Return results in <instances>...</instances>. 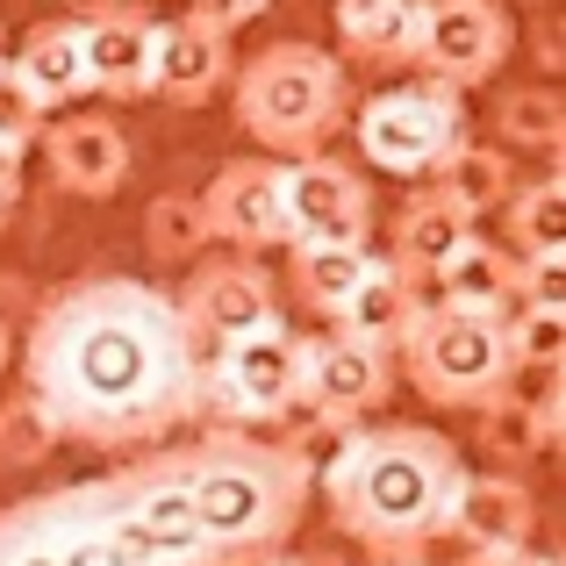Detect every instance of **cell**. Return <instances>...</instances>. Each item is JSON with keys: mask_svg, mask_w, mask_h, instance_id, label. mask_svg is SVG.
<instances>
[{"mask_svg": "<svg viewBox=\"0 0 566 566\" xmlns=\"http://www.w3.org/2000/svg\"><path fill=\"white\" fill-rule=\"evenodd\" d=\"M416 0H337V51L359 65H409Z\"/></svg>", "mask_w": 566, "mask_h": 566, "instance_id": "cell-23", "label": "cell"}, {"mask_svg": "<svg viewBox=\"0 0 566 566\" xmlns=\"http://www.w3.org/2000/svg\"><path fill=\"white\" fill-rule=\"evenodd\" d=\"M516 374H559L566 366V308H502Z\"/></svg>", "mask_w": 566, "mask_h": 566, "instance_id": "cell-29", "label": "cell"}, {"mask_svg": "<svg viewBox=\"0 0 566 566\" xmlns=\"http://www.w3.org/2000/svg\"><path fill=\"white\" fill-rule=\"evenodd\" d=\"M302 395L316 401L323 416L337 423H366L387 395H395V352L374 345V337H352V331H323L302 337Z\"/></svg>", "mask_w": 566, "mask_h": 566, "instance_id": "cell-11", "label": "cell"}, {"mask_svg": "<svg viewBox=\"0 0 566 566\" xmlns=\"http://www.w3.org/2000/svg\"><path fill=\"white\" fill-rule=\"evenodd\" d=\"M481 444H488V452H502V459H531V452H538V423H531L524 401L502 395V401H488V409H481Z\"/></svg>", "mask_w": 566, "mask_h": 566, "instance_id": "cell-31", "label": "cell"}, {"mask_svg": "<svg viewBox=\"0 0 566 566\" xmlns=\"http://www.w3.org/2000/svg\"><path fill=\"white\" fill-rule=\"evenodd\" d=\"M294 387H302V337L287 323L244 331L201 359V423L265 430L294 401Z\"/></svg>", "mask_w": 566, "mask_h": 566, "instance_id": "cell-7", "label": "cell"}, {"mask_svg": "<svg viewBox=\"0 0 566 566\" xmlns=\"http://www.w3.org/2000/svg\"><path fill=\"white\" fill-rule=\"evenodd\" d=\"M444 538H459L467 553H488V545H531L538 538V495H531V481H516V473H467Z\"/></svg>", "mask_w": 566, "mask_h": 566, "instance_id": "cell-17", "label": "cell"}, {"mask_svg": "<svg viewBox=\"0 0 566 566\" xmlns=\"http://www.w3.org/2000/svg\"><path fill=\"white\" fill-rule=\"evenodd\" d=\"M510 259H545V251H566V180L559 172H545V180H531V187H510Z\"/></svg>", "mask_w": 566, "mask_h": 566, "instance_id": "cell-24", "label": "cell"}, {"mask_svg": "<svg viewBox=\"0 0 566 566\" xmlns=\"http://www.w3.org/2000/svg\"><path fill=\"white\" fill-rule=\"evenodd\" d=\"M57 444L65 438H57L51 409H43L29 387H8V395H0V467H43Z\"/></svg>", "mask_w": 566, "mask_h": 566, "instance_id": "cell-28", "label": "cell"}, {"mask_svg": "<svg viewBox=\"0 0 566 566\" xmlns=\"http://www.w3.org/2000/svg\"><path fill=\"white\" fill-rule=\"evenodd\" d=\"M123 510L137 516V531L158 545L172 566H222V553L208 545L201 516H193L187 473H180V444H151V452H129L123 467H108Z\"/></svg>", "mask_w": 566, "mask_h": 566, "instance_id": "cell-10", "label": "cell"}, {"mask_svg": "<svg viewBox=\"0 0 566 566\" xmlns=\"http://www.w3.org/2000/svg\"><path fill=\"white\" fill-rule=\"evenodd\" d=\"M510 251L488 244V237H459L452 251H444L438 265H430V280H438V302H459V308H510Z\"/></svg>", "mask_w": 566, "mask_h": 566, "instance_id": "cell-22", "label": "cell"}, {"mask_svg": "<svg viewBox=\"0 0 566 566\" xmlns=\"http://www.w3.org/2000/svg\"><path fill=\"white\" fill-rule=\"evenodd\" d=\"M495 137L510 151H559L566 144V94H553V86H510L495 101Z\"/></svg>", "mask_w": 566, "mask_h": 566, "instance_id": "cell-26", "label": "cell"}, {"mask_svg": "<svg viewBox=\"0 0 566 566\" xmlns=\"http://www.w3.org/2000/svg\"><path fill=\"white\" fill-rule=\"evenodd\" d=\"M395 359H401V374H409V387L423 401L467 409V416H481L488 401H502L510 380H516L502 316L495 308H459V302H423L416 308V323L401 331Z\"/></svg>", "mask_w": 566, "mask_h": 566, "instance_id": "cell-5", "label": "cell"}, {"mask_svg": "<svg viewBox=\"0 0 566 566\" xmlns=\"http://www.w3.org/2000/svg\"><path fill=\"white\" fill-rule=\"evenodd\" d=\"M72 22H80V51H86V94H101V101H144L151 94L158 14L144 0H94Z\"/></svg>", "mask_w": 566, "mask_h": 566, "instance_id": "cell-13", "label": "cell"}, {"mask_svg": "<svg viewBox=\"0 0 566 566\" xmlns=\"http://www.w3.org/2000/svg\"><path fill=\"white\" fill-rule=\"evenodd\" d=\"M201 359L180 302L137 273H86L36 302L22 387L51 409L57 438L86 452H151L201 423Z\"/></svg>", "mask_w": 566, "mask_h": 566, "instance_id": "cell-1", "label": "cell"}, {"mask_svg": "<svg viewBox=\"0 0 566 566\" xmlns=\"http://www.w3.org/2000/svg\"><path fill=\"white\" fill-rule=\"evenodd\" d=\"M416 308H423V280L409 273V265H395L387 251H374L366 259V273H359V287L345 294V308H337V331H352V337H374V345L395 352L401 345V331L416 323Z\"/></svg>", "mask_w": 566, "mask_h": 566, "instance_id": "cell-18", "label": "cell"}, {"mask_svg": "<svg viewBox=\"0 0 566 566\" xmlns=\"http://www.w3.org/2000/svg\"><path fill=\"white\" fill-rule=\"evenodd\" d=\"M144 251L158 265H193L208 251V216H201V193H158L144 208Z\"/></svg>", "mask_w": 566, "mask_h": 566, "instance_id": "cell-27", "label": "cell"}, {"mask_svg": "<svg viewBox=\"0 0 566 566\" xmlns=\"http://www.w3.org/2000/svg\"><path fill=\"white\" fill-rule=\"evenodd\" d=\"M265 8H273V0H193V14H208V22H216V29H230V36H237L244 22H259Z\"/></svg>", "mask_w": 566, "mask_h": 566, "instance_id": "cell-33", "label": "cell"}, {"mask_svg": "<svg viewBox=\"0 0 566 566\" xmlns=\"http://www.w3.org/2000/svg\"><path fill=\"white\" fill-rule=\"evenodd\" d=\"M467 459L430 423H352L316 473L337 538L374 559H423L452 524Z\"/></svg>", "mask_w": 566, "mask_h": 566, "instance_id": "cell-2", "label": "cell"}, {"mask_svg": "<svg viewBox=\"0 0 566 566\" xmlns=\"http://www.w3.org/2000/svg\"><path fill=\"white\" fill-rule=\"evenodd\" d=\"M14 80L36 94V108H65V101H86V51H80V22H65V14H51V22H36L22 43H14Z\"/></svg>", "mask_w": 566, "mask_h": 566, "instance_id": "cell-19", "label": "cell"}, {"mask_svg": "<svg viewBox=\"0 0 566 566\" xmlns=\"http://www.w3.org/2000/svg\"><path fill=\"white\" fill-rule=\"evenodd\" d=\"M237 129L259 144L265 158H308L352 123V80L323 43H265L251 65L230 72Z\"/></svg>", "mask_w": 566, "mask_h": 566, "instance_id": "cell-4", "label": "cell"}, {"mask_svg": "<svg viewBox=\"0 0 566 566\" xmlns=\"http://www.w3.org/2000/svg\"><path fill=\"white\" fill-rule=\"evenodd\" d=\"M516 51V29L502 0H416V29H409V65L423 80L452 86H488Z\"/></svg>", "mask_w": 566, "mask_h": 566, "instance_id": "cell-8", "label": "cell"}, {"mask_svg": "<svg viewBox=\"0 0 566 566\" xmlns=\"http://www.w3.org/2000/svg\"><path fill=\"white\" fill-rule=\"evenodd\" d=\"M8 352H14V337H8V323H0V374H8Z\"/></svg>", "mask_w": 566, "mask_h": 566, "instance_id": "cell-37", "label": "cell"}, {"mask_svg": "<svg viewBox=\"0 0 566 566\" xmlns=\"http://www.w3.org/2000/svg\"><path fill=\"white\" fill-rule=\"evenodd\" d=\"M14 208H22V151H0V230Z\"/></svg>", "mask_w": 566, "mask_h": 566, "instance_id": "cell-35", "label": "cell"}, {"mask_svg": "<svg viewBox=\"0 0 566 566\" xmlns=\"http://www.w3.org/2000/svg\"><path fill=\"white\" fill-rule=\"evenodd\" d=\"M374 237V187L345 158H287L280 166V244H366Z\"/></svg>", "mask_w": 566, "mask_h": 566, "instance_id": "cell-9", "label": "cell"}, {"mask_svg": "<svg viewBox=\"0 0 566 566\" xmlns=\"http://www.w3.org/2000/svg\"><path fill=\"white\" fill-rule=\"evenodd\" d=\"M430 187L444 193V201L459 208V216H495L502 201H510V187H516V166H510V151H495V144H473V137H459L452 151L438 158V172H430Z\"/></svg>", "mask_w": 566, "mask_h": 566, "instance_id": "cell-20", "label": "cell"}, {"mask_svg": "<svg viewBox=\"0 0 566 566\" xmlns=\"http://www.w3.org/2000/svg\"><path fill=\"white\" fill-rule=\"evenodd\" d=\"M180 473H187L193 516H201L222 566L287 545L302 531L308 495H316V459L302 444L259 438V430H237V423H208L201 438H187Z\"/></svg>", "mask_w": 566, "mask_h": 566, "instance_id": "cell-3", "label": "cell"}, {"mask_svg": "<svg viewBox=\"0 0 566 566\" xmlns=\"http://www.w3.org/2000/svg\"><path fill=\"white\" fill-rule=\"evenodd\" d=\"M380 566H430V559H380Z\"/></svg>", "mask_w": 566, "mask_h": 566, "instance_id": "cell-38", "label": "cell"}, {"mask_svg": "<svg viewBox=\"0 0 566 566\" xmlns=\"http://www.w3.org/2000/svg\"><path fill=\"white\" fill-rule=\"evenodd\" d=\"M459 566H559V559H545L538 545H488V553H467Z\"/></svg>", "mask_w": 566, "mask_h": 566, "instance_id": "cell-34", "label": "cell"}, {"mask_svg": "<svg viewBox=\"0 0 566 566\" xmlns=\"http://www.w3.org/2000/svg\"><path fill=\"white\" fill-rule=\"evenodd\" d=\"M502 8H510V0H502Z\"/></svg>", "mask_w": 566, "mask_h": 566, "instance_id": "cell-39", "label": "cell"}, {"mask_svg": "<svg viewBox=\"0 0 566 566\" xmlns=\"http://www.w3.org/2000/svg\"><path fill=\"white\" fill-rule=\"evenodd\" d=\"M280 566H345V559H323V553H308V559H280Z\"/></svg>", "mask_w": 566, "mask_h": 566, "instance_id": "cell-36", "label": "cell"}, {"mask_svg": "<svg viewBox=\"0 0 566 566\" xmlns=\"http://www.w3.org/2000/svg\"><path fill=\"white\" fill-rule=\"evenodd\" d=\"M510 308H566V251L510 265Z\"/></svg>", "mask_w": 566, "mask_h": 566, "instance_id": "cell-30", "label": "cell"}, {"mask_svg": "<svg viewBox=\"0 0 566 566\" xmlns=\"http://www.w3.org/2000/svg\"><path fill=\"white\" fill-rule=\"evenodd\" d=\"M237 57H230V29H216L208 14H172L151 29V94L144 101H172V108H208L230 86Z\"/></svg>", "mask_w": 566, "mask_h": 566, "instance_id": "cell-14", "label": "cell"}, {"mask_svg": "<svg viewBox=\"0 0 566 566\" xmlns=\"http://www.w3.org/2000/svg\"><path fill=\"white\" fill-rule=\"evenodd\" d=\"M459 137H467V101L438 80L380 86L359 101V151L387 180H430Z\"/></svg>", "mask_w": 566, "mask_h": 566, "instance_id": "cell-6", "label": "cell"}, {"mask_svg": "<svg viewBox=\"0 0 566 566\" xmlns=\"http://www.w3.org/2000/svg\"><path fill=\"white\" fill-rule=\"evenodd\" d=\"M208 244H230L244 259L280 244V158H230L216 180L201 187Z\"/></svg>", "mask_w": 566, "mask_h": 566, "instance_id": "cell-15", "label": "cell"}, {"mask_svg": "<svg viewBox=\"0 0 566 566\" xmlns=\"http://www.w3.org/2000/svg\"><path fill=\"white\" fill-rule=\"evenodd\" d=\"M287 251H294V294H302V308H316L323 323L345 308V294L359 287L366 259H374L366 244H287Z\"/></svg>", "mask_w": 566, "mask_h": 566, "instance_id": "cell-25", "label": "cell"}, {"mask_svg": "<svg viewBox=\"0 0 566 566\" xmlns=\"http://www.w3.org/2000/svg\"><path fill=\"white\" fill-rule=\"evenodd\" d=\"M36 129H43L36 94H29V86L14 80V65L0 57V151H29V144H36Z\"/></svg>", "mask_w": 566, "mask_h": 566, "instance_id": "cell-32", "label": "cell"}, {"mask_svg": "<svg viewBox=\"0 0 566 566\" xmlns=\"http://www.w3.org/2000/svg\"><path fill=\"white\" fill-rule=\"evenodd\" d=\"M459 237H473V216H459L438 187H416L409 201L395 208V244H387V259L409 265L416 280H430V265H438Z\"/></svg>", "mask_w": 566, "mask_h": 566, "instance_id": "cell-21", "label": "cell"}, {"mask_svg": "<svg viewBox=\"0 0 566 566\" xmlns=\"http://www.w3.org/2000/svg\"><path fill=\"white\" fill-rule=\"evenodd\" d=\"M180 316H187V331H193V345L201 352H216V345H230V337H244V331H265V323H280V302H273V280H265V265L259 259H208L201 273L187 280L180 294Z\"/></svg>", "mask_w": 566, "mask_h": 566, "instance_id": "cell-12", "label": "cell"}, {"mask_svg": "<svg viewBox=\"0 0 566 566\" xmlns=\"http://www.w3.org/2000/svg\"><path fill=\"white\" fill-rule=\"evenodd\" d=\"M43 137V166H51V187L80 193V201H108L115 187L129 180V129L115 115H65V123L36 129Z\"/></svg>", "mask_w": 566, "mask_h": 566, "instance_id": "cell-16", "label": "cell"}]
</instances>
